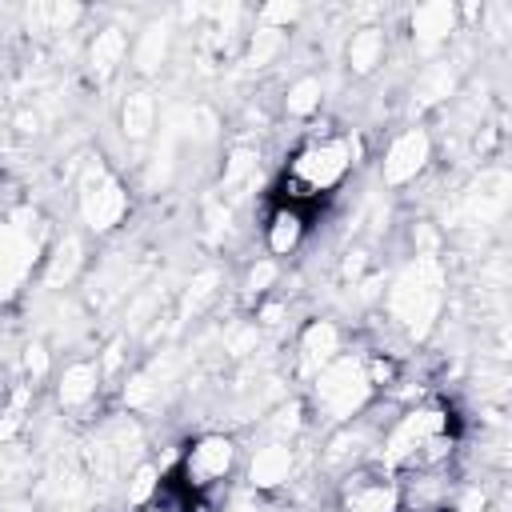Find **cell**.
Segmentation results:
<instances>
[{
    "label": "cell",
    "instance_id": "obj_2",
    "mask_svg": "<svg viewBox=\"0 0 512 512\" xmlns=\"http://www.w3.org/2000/svg\"><path fill=\"white\" fill-rule=\"evenodd\" d=\"M312 400L336 424L360 416L372 400V384L364 376V356H336L332 364H324L312 380Z\"/></svg>",
    "mask_w": 512,
    "mask_h": 512
},
{
    "label": "cell",
    "instance_id": "obj_29",
    "mask_svg": "<svg viewBox=\"0 0 512 512\" xmlns=\"http://www.w3.org/2000/svg\"><path fill=\"white\" fill-rule=\"evenodd\" d=\"M24 372H28L32 380H44V372H48V348H44V344H32V348L24 352Z\"/></svg>",
    "mask_w": 512,
    "mask_h": 512
},
{
    "label": "cell",
    "instance_id": "obj_10",
    "mask_svg": "<svg viewBox=\"0 0 512 512\" xmlns=\"http://www.w3.org/2000/svg\"><path fill=\"white\" fill-rule=\"evenodd\" d=\"M296 348H300V368L316 376L324 364H332L340 356V328L332 320H308Z\"/></svg>",
    "mask_w": 512,
    "mask_h": 512
},
{
    "label": "cell",
    "instance_id": "obj_22",
    "mask_svg": "<svg viewBox=\"0 0 512 512\" xmlns=\"http://www.w3.org/2000/svg\"><path fill=\"white\" fill-rule=\"evenodd\" d=\"M152 396H156V384H152L144 372L128 376V384H124V404H128V408H148Z\"/></svg>",
    "mask_w": 512,
    "mask_h": 512
},
{
    "label": "cell",
    "instance_id": "obj_25",
    "mask_svg": "<svg viewBox=\"0 0 512 512\" xmlns=\"http://www.w3.org/2000/svg\"><path fill=\"white\" fill-rule=\"evenodd\" d=\"M272 432H276V440H288L296 428H300V404H284L280 412H276V420L268 424Z\"/></svg>",
    "mask_w": 512,
    "mask_h": 512
},
{
    "label": "cell",
    "instance_id": "obj_20",
    "mask_svg": "<svg viewBox=\"0 0 512 512\" xmlns=\"http://www.w3.org/2000/svg\"><path fill=\"white\" fill-rule=\"evenodd\" d=\"M280 48V28H260V32H252V44H248V64L256 68V64H264L272 52Z\"/></svg>",
    "mask_w": 512,
    "mask_h": 512
},
{
    "label": "cell",
    "instance_id": "obj_3",
    "mask_svg": "<svg viewBox=\"0 0 512 512\" xmlns=\"http://www.w3.org/2000/svg\"><path fill=\"white\" fill-rule=\"evenodd\" d=\"M440 432H452V416L444 404H416L408 408L380 440V468L384 472H400L412 452L428 440V436H440Z\"/></svg>",
    "mask_w": 512,
    "mask_h": 512
},
{
    "label": "cell",
    "instance_id": "obj_21",
    "mask_svg": "<svg viewBox=\"0 0 512 512\" xmlns=\"http://www.w3.org/2000/svg\"><path fill=\"white\" fill-rule=\"evenodd\" d=\"M76 264H80V244H76V240H64V244L56 248V256H52V268H48V280H68Z\"/></svg>",
    "mask_w": 512,
    "mask_h": 512
},
{
    "label": "cell",
    "instance_id": "obj_27",
    "mask_svg": "<svg viewBox=\"0 0 512 512\" xmlns=\"http://www.w3.org/2000/svg\"><path fill=\"white\" fill-rule=\"evenodd\" d=\"M296 16H300V4H268V8H260L264 28H272V24H292Z\"/></svg>",
    "mask_w": 512,
    "mask_h": 512
},
{
    "label": "cell",
    "instance_id": "obj_32",
    "mask_svg": "<svg viewBox=\"0 0 512 512\" xmlns=\"http://www.w3.org/2000/svg\"><path fill=\"white\" fill-rule=\"evenodd\" d=\"M8 512H20V508H8Z\"/></svg>",
    "mask_w": 512,
    "mask_h": 512
},
{
    "label": "cell",
    "instance_id": "obj_30",
    "mask_svg": "<svg viewBox=\"0 0 512 512\" xmlns=\"http://www.w3.org/2000/svg\"><path fill=\"white\" fill-rule=\"evenodd\" d=\"M280 316H284V308H280V304H264V308L256 312V320H260V324H268V328H272V324H280Z\"/></svg>",
    "mask_w": 512,
    "mask_h": 512
},
{
    "label": "cell",
    "instance_id": "obj_31",
    "mask_svg": "<svg viewBox=\"0 0 512 512\" xmlns=\"http://www.w3.org/2000/svg\"><path fill=\"white\" fill-rule=\"evenodd\" d=\"M480 508H484V496H480V492H468V500H464L460 512H480Z\"/></svg>",
    "mask_w": 512,
    "mask_h": 512
},
{
    "label": "cell",
    "instance_id": "obj_15",
    "mask_svg": "<svg viewBox=\"0 0 512 512\" xmlns=\"http://www.w3.org/2000/svg\"><path fill=\"white\" fill-rule=\"evenodd\" d=\"M128 56V36L120 28H100L92 36V48H88V64L96 76H112Z\"/></svg>",
    "mask_w": 512,
    "mask_h": 512
},
{
    "label": "cell",
    "instance_id": "obj_7",
    "mask_svg": "<svg viewBox=\"0 0 512 512\" xmlns=\"http://www.w3.org/2000/svg\"><path fill=\"white\" fill-rule=\"evenodd\" d=\"M340 512H400V488L384 468H356L344 476Z\"/></svg>",
    "mask_w": 512,
    "mask_h": 512
},
{
    "label": "cell",
    "instance_id": "obj_9",
    "mask_svg": "<svg viewBox=\"0 0 512 512\" xmlns=\"http://www.w3.org/2000/svg\"><path fill=\"white\" fill-rule=\"evenodd\" d=\"M292 444L288 440H268V444H260L256 452H252V460H248V484L256 488V492H272V488H280V484H288V476H292Z\"/></svg>",
    "mask_w": 512,
    "mask_h": 512
},
{
    "label": "cell",
    "instance_id": "obj_8",
    "mask_svg": "<svg viewBox=\"0 0 512 512\" xmlns=\"http://www.w3.org/2000/svg\"><path fill=\"white\" fill-rule=\"evenodd\" d=\"M432 160V140L424 128H404L388 148H384V160H380V176L388 188H400L408 180H416Z\"/></svg>",
    "mask_w": 512,
    "mask_h": 512
},
{
    "label": "cell",
    "instance_id": "obj_23",
    "mask_svg": "<svg viewBox=\"0 0 512 512\" xmlns=\"http://www.w3.org/2000/svg\"><path fill=\"white\" fill-rule=\"evenodd\" d=\"M252 168H256V152H252V148H236V152L228 156V164H224V184L244 180Z\"/></svg>",
    "mask_w": 512,
    "mask_h": 512
},
{
    "label": "cell",
    "instance_id": "obj_26",
    "mask_svg": "<svg viewBox=\"0 0 512 512\" xmlns=\"http://www.w3.org/2000/svg\"><path fill=\"white\" fill-rule=\"evenodd\" d=\"M272 280H276V260H260V264L248 272V284H244V288H248L252 296H260V292H268Z\"/></svg>",
    "mask_w": 512,
    "mask_h": 512
},
{
    "label": "cell",
    "instance_id": "obj_13",
    "mask_svg": "<svg viewBox=\"0 0 512 512\" xmlns=\"http://www.w3.org/2000/svg\"><path fill=\"white\" fill-rule=\"evenodd\" d=\"M100 364H92V360H76V364H68L64 368V376H60V388H56V396H60V404L64 408H88L92 400H96V392H100Z\"/></svg>",
    "mask_w": 512,
    "mask_h": 512
},
{
    "label": "cell",
    "instance_id": "obj_11",
    "mask_svg": "<svg viewBox=\"0 0 512 512\" xmlns=\"http://www.w3.org/2000/svg\"><path fill=\"white\" fill-rule=\"evenodd\" d=\"M456 4L452 0H428L420 4L412 16H408V28H412V40L432 48V44H444L452 32H456Z\"/></svg>",
    "mask_w": 512,
    "mask_h": 512
},
{
    "label": "cell",
    "instance_id": "obj_16",
    "mask_svg": "<svg viewBox=\"0 0 512 512\" xmlns=\"http://www.w3.org/2000/svg\"><path fill=\"white\" fill-rule=\"evenodd\" d=\"M152 120H156V104L148 92H132L120 108V124H124V136L128 140H144L152 132Z\"/></svg>",
    "mask_w": 512,
    "mask_h": 512
},
{
    "label": "cell",
    "instance_id": "obj_4",
    "mask_svg": "<svg viewBox=\"0 0 512 512\" xmlns=\"http://www.w3.org/2000/svg\"><path fill=\"white\" fill-rule=\"evenodd\" d=\"M388 304H392V312H396L412 332H424L428 320L436 316V304H440V276H436V268H432L428 260L412 264V268L396 280V288L388 292Z\"/></svg>",
    "mask_w": 512,
    "mask_h": 512
},
{
    "label": "cell",
    "instance_id": "obj_24",
    "mask_svg": "<svg viewBox=\"0 0 512 512\" xmlns=\"http://www.w3.org/2000/svg\"><path fill=\"white\" fill-rule=\"evenodd\" d=\"M448 92H452V72H448V68H436V72H428V80H424L420 96H424V100H444Z\"/></svg>",
    "mask_w": 512,
    "mask_h": 512
},
{
    "label": "cell",
    "instance_id": "obj_5",
    "mask_svg": "<svg viewBox=\"0 0 512 512\" xmlns=\"http://www.w3.org/2000/svg\"><path fill=\"white\" fill-rule=\"evenodd\" d=\"M236 464V444L220 432H204L188 444L184 452V464H180V480L192 488V492H204L212 484H220Z\"/></svg>",
    "mask_w": 512,
    "mask_h": 512
},
{
    "label": "cell",
    "instance_id": "obj_18",
    "mask_svg": "<svg viewBox=\"0 0 512 512\" xmlns=\"http://www.w3.org/2000/svg\"><path fill=\"white\" fill-rule=\"evenodd\" d=\"M164 52H168V28H164V24L144 28L140 48H136V68H140V72H156L160 60H164Z\"/></svg>",
    "mask_w": 512,
    "mask_h": 512
},
{
    "label": "cell",
    "instance_id": "obj_19",
    "mask_svg": "<svg viewBox=\"0 0 512 512\" xmlns=\"http://www.w3.org/2000/svg\"><path fill=\"white\" fill-rule=\"evenodd\" d=\"M160 468L156 464H140L136 472H132V480H128V504H136V508H144V504H152L156 500V488H160Z\"/></svg>",
    "mask_w": 512,
    "mask_h": 512
},
{
    "label": "cell",
    "instance_id": "obj_17",
    "mask_svg": "<svg viewBox=\"0 0 512 512\" xmlns=\"http://www.w3.org/2000/svg\"><path fill=\"white\" fill-rule=\"evenodd\" d=\"M320 100H324V84H320L316 76H300V80H292L288 92H284V112L304 120V116H312V112L320 108Z\"/></svg>",
    "mask_w": 512,
    "mask_h": 512
},
{
    "label": "cell",
    "instance_id": "obj_12",
    "mask_svg": "<svg viewBox=\"0 0 512 512\" xmlns=\"http://www.w3.org/2000/svg\"><path fill=\"white\" fill-rule=\"evenodd\" d=\"M304 228H308V220H304L300 204H280V208H272V216H268V224H264V244H268V252H272V256L296 252L300 240H304Z\"/></svg>",
    "mask_w": 512,
    "mask_h": 512
},
{
    "label": "cell",
    "instance_id": "obj_14",
    "mask_svg": "<svg viewBox=\"0 0 512 512\" xmlns=\"http://www.w3.org/2000/svg\"><path fill=\"white\" fill-rule=\"evenodd\" d=\"M384 28H376V24H368V28H356L352 32V40H348V68L356 72V76H368V72H376L380 64H384Z\"/></svg>",
    "mask_w": 512,
    "mask_h": 512
},
{
    "label": "cell",
    "instance_id": "obj_28",
    "mask_svg": "<svg viewBox=\"0 0 512 512\" xmlns=\"http://www.w3.org/2000/svg\"><path fill=\"white\" fill-rule=\"evenodd\" d=\"M216 292V272H200L196 280H192V292H188V308H200L208 296Z\"/></svg>",
    "mask_w": 512,
    "mask_h": 512
},
{
    "label": "cell",
    "instance_id": "obj_6",
    "mask_svg": "<svg viewBox=\"0 0 512 512\" xmlns=\"http://www.w3.org/2000/svg\"><path fill=\"white\" fill-rule=\"evenodd\" d=\"M80 216L92 232H112L124 216H128V192L124 184L104 172V168H92L84 176V188H80Z\"/></svg>",
    "mask_w": 512,
    "mask_h": 512
},
{
    "label": "cell",
    "instance_id": "obj_1",
    "mask_svg": "<svg viewBox=\"0 0 512 512\" xmlns=\"http://www.w3.org/2000/svg\"><path fill=\"white\" fill-rule=\"evenodd\" d=\"M352 156H356L352 140H312V144H304V148L292 156V164H288V176H284L288 200H284V204L316 200V196L332 192V188L348 176Z\"/></svg>",
    "mask_w": 512,
    "mask_h": 512
}]
</instances>
